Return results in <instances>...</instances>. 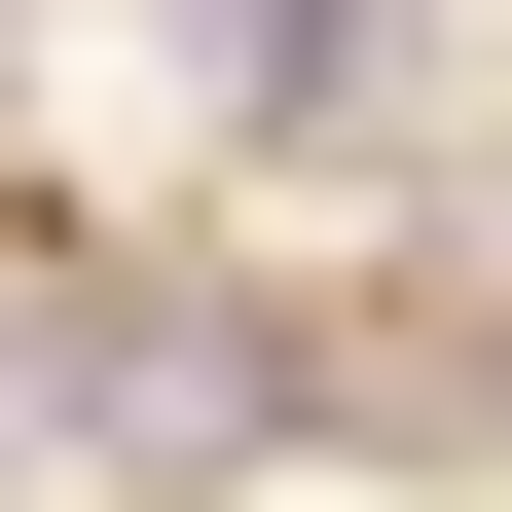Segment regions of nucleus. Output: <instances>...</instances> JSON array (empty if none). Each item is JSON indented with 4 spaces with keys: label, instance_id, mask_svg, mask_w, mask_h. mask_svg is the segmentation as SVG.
<instances>
[{
    "label": "nucleus",
    "instance_id": "nucleus-1",
    "mask_svg": "<svg viewBox=\"0 0 512 512\" xmlns=\"http://www.w3.org/2000/svg\"><path fill=\"white\" fill-rule=\"evenodd\" d=\"M183 74L220 110H366V0H183Z\"/></svg>",
    "mask_w": 512,
    "mask_h": 512
}]
</instances>
